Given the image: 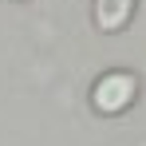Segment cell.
<instances>
[{
	"instance_id": "cell-1",
	"label": "cell",
	"mask_w": 146,
	"mask_h": 146,
	"mask_svg": "<svg viewBox=\"0 0 146 146\" xmlns=\"http://www.w3.org/2000/svg\"><path fill=\"white\" fill-rule=\"evenodd\" d=\"M134 99H138V79L130 71H107L91 87V107L99 115H122Z\"/></svg>"
},
{
	"instance_id": "cell-2",
	"label": "cell",
	"mask_w": 146,
	"mask_h": 146,
	"mask_svg": "<svg viewBox=\"0 0 146 146\" xmlns=\"http://www.w3.org/2000/svg\"><path fill=\"white\" fill-rule=\"evenodd\" d=\"M134 4L138 0H95V28L103 36H115L130 24L134 16Z\"/></svg>"
}]
</instances>
